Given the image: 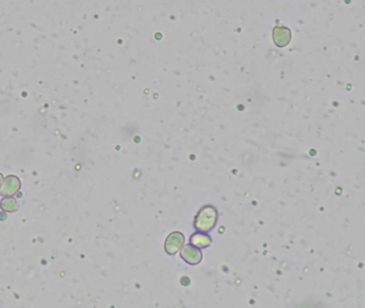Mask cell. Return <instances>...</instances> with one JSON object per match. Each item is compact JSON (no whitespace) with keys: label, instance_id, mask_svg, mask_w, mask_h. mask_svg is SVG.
<instances>
[{"label":"cell","instance_id":"1","mask_svg":"<svg viewBox=\"0 0 365 308\" xmlns=\"http://www.w3.org/2000/svg\"><path fill=\"white\" fill-rule=\"evenodd\" d=\"M218 210L213 205H205L201 208L196 215L194 221V228L198 232H209L211 231L218 222Z\"/></svg>","mask_w":365,"mask_h":308},{"label":"cell","instance_id":"2","mask_svg":"<svg viewBox=\"0 0 365 308\" xmlns=\"http://www.w3.org/2000/svg\"><path fill=\"white\" fill-rule=\"evenodd\" d=\"M181 257L188 264L196 265L202 260V252L197 246L187 244L181 248Z\"/></svg>","mask_w":365,"mask_h":308},{"label":"cell","instance_id":"3","mask_svg":"<svg viewBox=\"0 0 365 308\" xmlns=\"http://www.w3.org/2000/svg\"><path fill=\"white\" fill-rule=\"evenodd\" d=\"M184 243V236L180 231H174L167 237L165 242V250L168 255L177 254Z\"/></svg>","mask_w":365,"mask_h":308},{"label":"cell","instance_id":"4","mask_svg":"<svg viewBox=\"0 0 365 308\" xmlns=\"http://www.w3.org/2000/svg\"><path fill=\"white\" fill-rule=\"evenodd\" d=\"M273 42L278 47H284L289 44L292 40V32L284 26H275L273 28Z\"/></svg>","mask_w":365,"mask_h":308},{"label":"cell","instance_id":"5","mask_svg":"<svg viewBox=\"0 0 365 308\" xmlns=\"http://www.w3.org/2000/svg\"><path fill=\"white\" fill-rule=\"evenodd\" d=\"M190 241L191 244L197 246L198 248H206L212 244L211 237L206 235L205 232H198V231L191 237Z\"/></svg>","mask_w":365,"mask_h":308}]
</instances>
